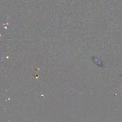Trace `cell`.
Segmentation results:
<instances>
[{
	"instance_id": "cell-1",
	"label": "cell",
	"mask_w": 122,
	"mask_h": 122,
	"mask_svg": "<svg viewBox=\"0 0 122 122\" xmlns=\"http://www.w3.org/2000/svg\"><path fill=\"white\" fill-rule=\"evenodd\" d=\"M121 76H122V75H121Z\"/></svg>"
}]
</instances>
